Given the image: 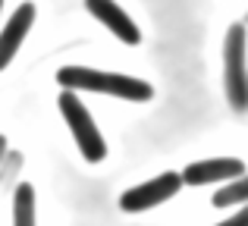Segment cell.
I'll use <instances>...</instances> for the list:
<instances>
[{"mask_svg":"<svg viewBox=\"0 0 248 226\" xmlns=\"http://www.w3.org/2000/svg\"><path fill=\"white\" fill-rule=\"evenodd\" d=\"M66 91H94V94H110V98L120 101H148L154 94V88L145 79H135V75H123V73H104V69H91V66H63L57 73Z\"/></svg>","mask_w":248,"mask_h":226,"instance_id":"obj_1","label":"cell"},{"mask_svg":"<svg viewBox=\"0 0 248 226\" xmlns=\"http://www.w3.org/2000/svg\"><path fill=\"white\" fill-rule=\"evenodd\" d=\"M223 88L232 110H248V38L239 22L223 38Z\"/></svg>","mask_w":248,"mask_h":226,"instance_id":"obj_2","label":"cell"},{"mask_svg":"<svg viewBox=\"0 0 248 226\" xmlns=\"http://www.w3.org/2000/svg\"><path fill=\"white\" fill-rule=\"evenodd\" d=\"M60 113H63V120H66V129L73 132L76 145H79L82 157L88 160V164H101V160L107 157V141H104L97 122L91 120V113L85 110V104L76 98V91H66V88H63Z\"/></svg>","mask_w":248,"mask_h":226,"instance_id":"obj_3","label":"cell"},{"mask_svg":"<svg viewBox=\"0 0 248 226\" xmlns=\"http://www.w3.org/2000/svg\"><path fill=\"white\" fill-rule=\"evenodd\" d=\"M179 189H182L179 173H160V176H154V179H148V182L135 185V189L123 192L120 208L126 211V214H141V211H148V208H157V204L170 201Z\"/></svg>","mask_w":248,"mask_h":226,"instance_id":"obj_4","label":"cell"},{"mask_svg":"<svg viewBox=\"0 0 248 226\" xmlns=\"http://www.w3.org/2000/svg\"><path fill=\"white\" fill-rule=\"evenodd\" d=\"M85 6H88V13L104 25V29H107L113 38H120L123 44H139L141 41L139 25L132 22V16H129L116 0H85Z\"/></svg>","mask_w":248,"mask_h":226,"instance_id":"obj_5","label":"cell"},{"mask_svg":"<svg viewBox=\"0 0 248 226\" xmlns=\"http://www.w3.org/2000/svg\"><path fill=\"white\" fill-rule=\"evenodd\" d=\"M242 173H245V164L239 157H214V160L188 164L179 176H182V185H214V182H230Z\"/></svg>","mask_w":248,"mask_h":226,"instance_id":"obj_6","label":"cell"},{"mask_svg":"<svg viewBox=\"0 0 248 226\" xmlns=\"http://www.w3.org/2000/svg\"><path fill=\"white\" fill-rule=\"evenodd\" d=\"M31 22H35V3H19L16 13L6 19V25L0 29V73L13 63V57L19 54L22 41L29 38Z\"/></svg>","mask_w":248,"mask_h":226,"instance_id":"obj_7","label":"cell"},{"mask_svg":"<svg viewBox=\"0 0 248 226\" xmlns=\"http://www.w3.org/2000/svg\"><path fill=\"white\" fill-rule=\"evenodd\" d=\"M13 226H35V189L19 182L13 192Z\"/></svg>","mask_w":248,"mask_h":226,"instance_id":"obj_8","label":"cell"},{"mask_svg":"<svg viewBox=\"0 0 248 226\" xmlns=\"http://www.w3.org/2000/svg\"><path fill=\"white\" fill-rule=\"evenodd\" d=\"M230 204H248V176L230 179V182L223 185V189H217V195H214V208H230Z\"/></svg>","mask_w":248,"mask_h":226,"instance_id":"obj_9","label":"cell"},{"mask_svg":"<svg viewBox=\"0 0 248 226\" xmlns=\"http://www.w3.org/2000/svg\"><path fill=\"white\" fill-rule=\"evenodd\" d=\"M217 226H248V204H245L242 211H236L232 217H226L223 223H217Z\"/></svg>","mask_w":248,"mask_h":226,"instance_id":"obj_10","label":"cell"},{"mask_svg":"<svg viewBox=\"0 0 248 226\" xmlns=\"http://www.w3.org/2000/svg\"><path fill=\"white\" fill-rule=\"evenodd\" d=\"M3 151H6V138L0 135V157H3Z\"/></svg>","mask_w":248,"mask_h":226,"instance_id":"obj_11","label":"cell"},{"mask_svg":"<svg viewBox=\"0 0 248 226\" xmlns=\"http://www.w3.org/2000/svg\"><path fill=\"white\" fill-rule=\"evenodd\" d=\"M0 10H3V0H0Z\"/></svg>","mask_w":248,"mask_h":226,"instance_id":"obj_12","label":"cell"}]
</instances>
